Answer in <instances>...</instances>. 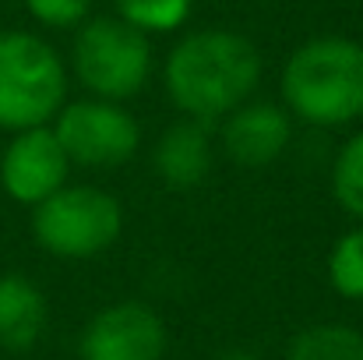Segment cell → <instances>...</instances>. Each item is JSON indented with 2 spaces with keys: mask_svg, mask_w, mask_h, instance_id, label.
Masks as SVG:
<instances>
[{
  "mask_svg": "<svg viewBox=\"0 0 363 360\" xmlns=\"http://www.w3.org/2000/svg\"><path fill=\"white\" fill-rule=\"evenodd\" d=\"M286 360H363V332L342 322L307 325L289 339Z\"/></svg>",
  "mask_w": 363,
  "mask_h": 360,
  "instance_id": "cell-12",
  "label": "cell"
},
{
  "mask_svg": "<svg viewBox=\"0 0 363 360\" xmlns=\"http://www.w3.org/2000/svg\"><path fill=\"white\" fill-rule=\"evenodd\" d=\"M261 71V50L243 32L198 28L166 53L162 85L184 117L216 124L257 92Z\"/></svg>",
  "mask_w": 363,
  "mask_h": 360,
  "instance_id": "cell-1",
  "label": "cell"
},
{
  "mask_svg": "<svg viewBox=\"0 0 363 360\" xmlns=\"http://www.w3.org/2000/svg\"><path fill=\"white\" fill-rule=\"evenodd\" d=\"M216 360H264V357L254 354V350H226V354H219Z\"/></svg>",
  "mask_w": 363,
  "mask_h": 360,
  "instance_id": "cell-17",
  "label": "cell"
},
{
  "mask_svg": "<svg viewBox=\"0 0 363 360\" xmlns=\"http://www.w3.org/2000/svg\"><path fill=\"white\" fill-rule=\"evenodd\" d=\"M155 67L152 39L127 25L123 18H89L78 25L74 46H71V75L78 85L110 103H127L145 92Z\"/></svg>",
  "mask_w": 363,
  "mask_h": 360,
  "instance_id": "cell-4",
  "label": "cell"
},
{
  "mask_svg": "<svg viewBox=\"0 0 363 360\" xmlns=\"http://www.w3.org/2000/svg\"><path fill=\"white\" fill-rule=\"evenodd\" d=\"M113 7H117V18L141 28L145 36H162L187 25L194 0H113Z\"/></svg>",
  "mask_w": 363,
  "mask_h": 360,
  "instance_id": "cell-14",
  "label": "cell"
},
{
  "mask_svg": "<svg viewBox=\"0 0 363 360\" xmlns=\"http://www.w3.org/2000/svg\"><path fill=\"white\" fill-rule=\"evenodd\" d=\"M219 141L223 152L243 166V170H264L275 159H282V152L293 141V114L282 103H268V99H247L233 114L223 117L219 127Z\"/></svg>",
  "mask_w": 363,
  "mask_h": 360,
  "instance_id": "cell-9",
  "label": "cell"
},
{
  "mask_svg": "<svg viewBox=\"0 0 363 360\" xmlns=\"http://www.w3.org/2000/svg\"><path fill=\"white\" fill-rule=\"evenodd\" d=\"M67 173L71 159L50 124L14 131L0 152V187L11 202L25 209H35L53 191H60L67 184Z\"/></svg>",
  "mask_w": 363,
  "mask_h": 360,
  "instance_id": "cell-8",
  "label": "cell"
},
{
  "mask_svg": "<svg viewBox=\"0 0 363 360\" xmlns=\"http://www.w3.org/2000/svg\"><path fill=\"white\" fill-rule=\"evenodd\" d=\"M282 107L311 127H346L363 117V43L314 36L282 67Z\"/></svg>",
  "mask_w": 363,
  "mask_h": 360,
  "instance_id": "cell-2",
  "label": "cell"
},
{
  "mask_svg": "<svg viewBox=\"0 0 363 360\" xmlns=\"http://www.w3.org/2000/svg\"><path fill=\"white\" fill-rule=\"evenodd\" d=\"M50 325V300L21 272H0V350L28 354Z\"/></svg>",
  "mask_w": 363,
  "mask_h": 360,
  "instance_id": "cell-11",
  "label": "cell"
},
{
  "mask_svg": "<svg viewBox=\"0 0 363 360\" xmlns=\"http://www.w3.org/2000/svg\"><path fill=\"white\" fill-rule=\"evenodd\" d=\"M166 347V322L145 300H117L99 307L78 339L82 360H162Z\"/></svg>",
  "mask_w": 363,
  "mask_h": 360,
  "instance_id": "cell-7",
  "label": "cell"
},
{
  "mask_svg": "<svg viewBox=\"0 0 363 360\" xmlns=\"http://www.w3.org/2000/svg\"><path fill=\"white\" fill-rule=\"evenodd\" d=\"M332 195L339 202V209L363 223V131L350 134L335 156L332 166Z\"/></svg>",
  "mask_w": 363,
  "mask_h": 360,
  "instance_id": "cell-13",
  "label": "cell"
},
{
  "mask_svg": "<svg viewBox=\"0 0 363 360\" xmlns=\"http://www.w3.org/2000/svg\"><path fill=\"white\" fill-rule=\"evenodd\" d=\"M123 234V205L96 184H64L32 209V237L60 261H92Z\"/></svg>",
  "mask_w": 363,
  "mask_h": 360,
  "instance_id": "cell-5",
  "label": "cell"
},
{
  "mask_svg": "<svg viewBox=\"0 0 363 360\" xmlns=\"http://www.w3.org/2000/svg\"><path fill=\"white\" fill-rule=\"evenodd\" d=\"M50 127L64 145L71 166H85V170L123 166L141 148V124L134 120V114L123 103L96 99V96L64 103Z\"/></svg>",
  "mask_w": 363,
  "mask_h": 360,
  "instance_id": "cell-6",
  "label": "cell"
},
{
  "mask_svg": "<svg viewBox=\"0 0 363 360\" xmlns=\"http://www.w3.org/2000/svg\"><path fill=\"white\" fill-rule=\"evenodd\" d=\"M25 11L43 28H78L92 14V0H25Z\"/></svg>",
  "mask_w": 363,
  "mask_h": 360,
  "instance_id": "cell-16",
  "label": "cell"
},
{
  "mask_svg": "<svg viewBox=\"0 0 363 360\" xmlns=\"http://www.w3.org/2000/svg\"><path fill=\"white\" fill-rule=\"evenodd\" d=\"M212 163H216V138H212V124L205 120L180 117L155 138L152 170L173 191H191L205 184Z\"/></svg>",
  "mask_w": 363,
  "mask_h": 360,
  "instance_id": "cell-10",
  "label": "cell"
},
{
  "mask_svg": "<svg viewBox=\"0 0 363 360\" xmlns=\"http://www.w3.org/2000/svg\"><path fill=\"white\" fill-rule=\"evenodd\" d=\"M67 64L35 32H0V131L53 124L67 103Z\"/></svg>",
  "mask_w": 363,
  "mask_h": 360,
  "instance_id": "cell-3",
  "label": "cell"
},
{
  "mask_svg": "<svg viewBox=\"0 0 363 360\" xmlns=\"http://www.w3.org/2000/svg\"><path fill=\"white\" fill-rule=\"evenodd\" d=\"M328 283L339 297L363 300V223L346 230L328 251Z\"/></svg>",
  "mask_w": 363,
  "mask_h": 360,
  "instance_id": "cell-15",
  "label": "cell"
}]
</instances>
